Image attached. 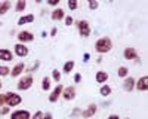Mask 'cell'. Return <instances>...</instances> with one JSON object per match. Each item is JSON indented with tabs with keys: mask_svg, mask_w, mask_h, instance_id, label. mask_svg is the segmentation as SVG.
Returning <instances> with one entry per match:
<instances>
[{
	"mask_svg": "<svg viewBox=\"0 0 148 119\" xmlns=\"http://www.w3.org/2000/svg\"><path fill=\"white\" fill-rule=\"evenodd\" d=\"M25 6H27L25 0H18L16 5H15V10H16V12H22L24 9H25Z\"/></svg>",
	"mask_w": 148,
	"mask_h": 119,
	"instance_id": "cell-24",
	"label": "cell"
},
{
	"mask_svg": "<svg viewBox=\"0 0 148 119\" xmlns=\"http://www.w3.org/2000/svg\"><path fill=\"white\" fill-rule=\"evenodd\" d=\"M95 80L98 82V83H104L108 80V73L107 71H104V70H99V71H96V75H95Z\"/></svg>",
	"mask_w": 148,
	"mask_h": 119,
	"instance_id": "cell-17",
	"label": "cell"
},
{
	"mask_svg": "<svg viewBox=\"0 0 148 119\" xmlns=\"http://www.w3.org/2000/svg\"><path fill=\"white\" fill-rule=\"evenodd\" d=\"M88 6H89V9H98L99 3H98V2H95V0H90V2L88 3Z\"/></svg>",
	"mask_w": 148,
	"mask_h": 119,
	"instance_id": "cell-27",
	"label": "cell"
},
{
	"mask_svg": "<svg viewBox=\"0 0 148 119\" xmlns=\"http://www.w3.org/2000/svg\"><path fill=\"white\" fill-rule=\"evenodd\" d=\"M47 5H51V6H58V5H59V0H49Z\"/></svg>",
	"mask_w": 148,
	"mask_h": 119,
	"instance_id": "cell-32",
	"label": "cell"
},
{
	"mask_svg": "<svg viewBox=\"0 0 148 119\" xmlns=\"http://www.w3.org/2000/svg\"><path fill=\"white\" fill-rule=\"evenodd\" d=\"M135 88H136L138 91H147L148 89V77L147 76H142V77H139V80L138 82H135Z\"/></svg>",
	"mask_w": 148,
	"mask_h": 119,
	"instance_id": "cell-12",
	"label": "cell"
},
{
	"mask_svg": "<svg viewBox=\"0 0 148 119\" xmlns=\"http://www.w3.org/2000/svg\"><path fill=\"white\" fill-rule=\"evenodd\" d=\"M43 119H52V115L51 113H46V115H43Z\"/></svg>",
	"mask_w": 148,
	"mask_h": 119,
	"instance_id": "cell-38",
	"label": "cell"
},
{
	"mask_svg": "<svg viewBox=\"0 0 148 119\" xmlns=\"http://www.w3.org/2000/svg\"><path fill=\"white\" fill-rule=\"evenodd\" d=\"M52 79H53L56 83L61 82V71H59L58 68H53V70H52Z\"/></svg>",
	"mask_w": 148,
	"mask_h": 119,
	"instance_id": "cell-25",
	"label": "cell"
},
{
	"mask_svg": "<svg viewBox=\"0 0 148 119\" xmlns=\"http://www.w3.org/2000/svg\"><path fill=\"white\" fill-rule=\"evenodd\" d=\"M16 37H18V43H27V42H33L34 40V34L31 33V31H27V30H24V31H19L18 33V36H16Z\"/></svg>",
	"mask_w": 148,
	"mask_h": 119,
	"instance_id": "cell-5",
	"label": "cell"
},
{
	"mask_svg": "<svg viewBox=\"0 0 148 119\" xmlns=\"http://www.w3.org/2000/svg\"><path fill=\"white\" fill-rule=\"evenodd\" d=\"M14 52H15V55H18L19 58L27 57V55H28V48H27L25 45H22V43H16V45L14 46Z\"/></svg>",
	"mask_w": 148,
	"mask_h": 119,
	"instance_id": "cell-9",
	"label": "cell"
},
{
	"mask_svg": "<svg viewBox=\"0 0 148 119\" xmlns=\"http://www.w3.org/2000/svg\"><path fill=\"white\" fill-rule=\"evenodd\" d=\"M74 82H76V83H80V82H82V75H80V73L74 75Z\"/></svg>",
	"mask_w": 148,
	"mask_h": 119,
	"instance_id": "cell-31",
	"label": "cell"
},
{
	"mask_svg": "<svg viewBox=\"0 0 148 119\" xmlns=\"http://www.w3.org/2000/svg\"><path fill=\"white\" fill-rule=\"evenodd\" d=\"M113 49V42H111L110 37L104 36V37H99L95 42V51L98 54H107Z\"/></svg>",
	"mask_w": 148,
	"mask_h": 119,
	"instance_id": "cell-1",
	"label": "cell"
},
{
	"mask_svg": "<svg viewBox=\"0 0 148 119\" xmlns=\"http://www.w3.org/2000/svg\"><path fill=\"white\" fill-rule=\"evenodd\" d=\"M31 115L28 110H15L10 113V119H30Z\"/></svg>",
	"mask_w": 148,
	"mask_h": 119,
	"instance_id": "cell-11",
	"label": "cell"
},
{
	"mask_svg": "<svg viewBox=\"0 0 148 119\" xmlns=\"http://www.w3.org/2000/svg\"><path fill=\"white\" fill-rule=\"evenodd\" d=\"M133 88H135V79L130 77V76H127L125 80H123V89L127 91V92H130Z\"/></svg>",
	"mask_w": 148,
	"mask_h": 119,
	"instance_id": "cell-16",
	"label": "cell"
},
{
	"mask_svg": "<svg viewBox=\"0 0 148 119\" xmlns=\"http://www.w3.org/2000/svg\"><path fill=\"white\" fill-rule=\"evenodd\" d=\"M5 100H6V98H5V94H0V107L5 104Z\"/></svg>",
	"mask_w": 148,
	"mask_h": 119,
	"instance_id": "cell-33",
	"label": "cell"
},
{
	"mask_svg": "<svg viewBox=\"0 0 148 119\" xmlns=\"http://www.w3.org/2000/svg\"><path fill=\"white\" fill-rule=\"evenodd\" d=\"M5 104H8V107H16L22 103V97L21 95H18L16 92H6L5 94Z\"/></svg>",
	"mask_w": 148,
	"mask_h": 119,
	"instance_id": "cell-2",
	"label": "cell"
},
{
	"mask_svg": "<svg viewBox=\"0 0 148 119\" xmlns=\"http://www.w3.org/2000/svg\"><path fill=\"white\" fill-rule=\"evenodd\" d=\"M61 97H62L64 100H67V101L74 100V98H76V88H74L73 85H71V86H65V88L62 89Z\"/></svg>",
	"mask_w": 148,
	"mask_h": 119,
	"instance_id": "cell-6",
	"label": "cell"
},
{
	"mask_svg": "<svg viewBox=\"0 0 148 119\" xmlns=\"http://www.w3.org/2000/svg\"><path fill=\"white\" fill-rule=\"evenodd\" d=\"M123 57L126 59H135V61H139V55L136 52L135 48H126L125 51H123Z\"/></svg>",
	"mask_w": 148,
	"mask_h": 119,
	"instance_id": "cell-8",
	"label": "cell"
},
{
	"mask_svg": "<svg viewBox=\"0 0 148 119\" xmlns=\"http://www.w3.org/2000/svg\"><path fill=\"white\" fill-rule=\"evenodd\" d=\"M126 119H129V118H126Z\"/></svg>",
	"mask_w": 148,
	"mask_h": 119,
	"instance_id": "cell-40",
	"label": "cell"
},
{
	"mask_svg": "<svg viewBox=\"0 0 148 119\" xmlns=\"http://www.w3.org/2000/svg\"><path fill=\"white\" fill-rule=\"evenodd\" d=\"M2 86H3V83H2V82H0V89H2Z\"/></svg>",
	"mask_w": 148,
	"mask_h": 119,
	"instance_id": "cell-39",
	"label": "cell"
},
{
	"mask_svg": "<svg viewBox=\"0 0 148 119\" xmlns=\"http://www.w3.org/2000/svg\"><path fill=\"white\" fill-rule=\"evenodd\" d=\"M62 89H64V86L61 85V83H58L56 88H53L52 92H51V95H49V101H51V103H56L58 98L61 97V94H62Z\"/></svg>",
	"mask_w": 148,
	"mask_h": 119,
	"instance_id": "cell-7",
	"label": "cell"
},
{
	"mask_svg": "<svg viewBox=\"0 0 148 119\" xmlns=\"http://www.w3.org/2000/svg\"><path fill=\"white\" fill-rule=\"evenodd\" d=\"M12 59H14V52L2 48V49H0V61H9L10 63Z\"/></svg>",
	"mask_w": 148,
	"mask_h": 119,
	"instance_id": "cell-13",
	"label": "cell"
},
{
	"mask_svg": "<svg viewBox=\"0 0 148 119\" xmlns=\"http://www.w3.org/2000/svg\"><path fill=\"white\" fill-rule=\"evenodd\" d=\"M30 119H43V112L37 110V112L33 115V118H30Z\"/></svg>",
	"mask_w": 148,
	"mask_h": 119,
	"instance_id": "cell-30",
	"label": "cell"
},
{
	"mask_svg": "<svg viewBox=\"0 0 148 119\" xmlns=\"http://www.w3.org/2000/svg\"><path fill=\"white\" fill-rule=\"evenodd\" d=\"M51 18H52L53 21H59V19L65 18V12H64V9H61V8L53 9V10L51 12Z\"/></svg>",
	"mask_w": 148,
	"mask_h": 119,
	"instance_id": "cell-15",
	"label": "cell"
},
{
	"mask_svg": "<svg viewBox=\"0 0 148 119\" xmlns=\"http://www.w3.org/2000/svg\"><path fill=\"white\" fill-rule=\"evenodd\" d=\"M42 89L43 91H49V89H51V77H47V76L43 77V80H42Z\"/></svg>",
	"mask_w": 148,
	"mask_h": 119,
	"instance_id": "cell-23",
	"label": "cell"
},
{
	"mask_svg": "<svg viewBox=\"0 0 148 119\" xmlns=\"http://www.w3.org/2000/svg\"><path fill=\"white\" fill-rule=\"evenodd\" d=\"M64 21H65V26H67V27L73 26V22H74L73 17H70V15H68V17H65V18H64Z\"/></svg>",
	"mask_w": 148,
	"mask_h": 119,
	"instance_id": "cell-28",
	"label": "cell"
},
{
	"mask_svg": "<svg viewBox=\"0 0 148 119\" xmlns=\"http://www.w3.org/2000/svg\"><path fill=\"white\" fill-rule=\"evenodd\" d=\"M56 33H58V28H56V27H53V28L51 30V36H52V37H55Z\"/></svg>",
	"mask_w": 148,
	"mask_h": 119,
	"instance_id": "cell-35",
	"label": "cell"
},
{
	"mask_svg": "<svg viewBox=\"0 0 148 119\" xmlns=\"http://www.w3.org/2000/svg\"><path fill=\"white\" fill-rule=\"evenodd\" d=\"M74 66H76V63H74L73 59H70V61H67V63L64 64V67H62V71H64L65 75H68V73H71V71H73Z\"/></svg>",
	"mask_w": 148,
	"mask_h": 119,
	"instance_id": "cell-20",
	"label": "cell"
},
{
	"mask_svg": "<svg viewBox=\"0 0 148 119\" xmlns=\"http://www.w3.org/2000/svg\"><path fill=\"white\" fill-rule=\"evenodd\" d=\"M83 58H84L83 61L86 63V61H89V58H90V55H89V54H84V57H83Z\"/></svg>",
	"mask_w": 148,
	"mask_h": 119,
	"instance_id": "cell-37",
	"label": "cell"
},
{
	"mask_svg": "<svg viewBox=\"0 0 148 119\" xmlns=\"http://www.w3.org/2000/svg\"><path fill=\"white\" fill-rule=\"evenodd\" d=\"M10 8H12V2H10V0H3V2H0V17L5 15L6 12H9Z\"/></svg>",
	"mask_w": 148,
	"mask_h": 119,
	"instance_id": "cell-18",
	"label": "cell"
},
{
	"mask_svg": "<svg viewBox=\"0 0 148 119\" xmlns=\"http://www.w3.org/2000/svg\"><path fill=\"white\" fill-rule=\"evenodd\" d=\"M77 6H79V3H77V2H74V0H70V2H68V8H70L71 10L77 9Z\"/></svg>",
	"mask_w": 148,
	"mask_h": 119,
	"instance_id": "cell-29",
	"label": "cell"
},
{
	"mask_svg": "<svg viewBox=\"0 0 148 119\" xmlns=\"http://www.w3.org/2000/svg\"><path fill=\"white\" fill-rule=\"evenodd\" d=\"M99 94H101V95H104V97H108V95L111 94V88H110V85L104 83V85L99 88Z\"/></svg>",
	"mask_w": 148,
	"mask_h": 119,
	"instance_id": "cell-22",
	"label": "cell"
},
{
	"mask_svg": "<svg viewBox=\"0 0 148 119\" xmlns=\"http://www.w3.org/2000/svg\"><path fill=\"white\" fill-rule=\"evenodd\" d=\"M117 75H119L120 77H123V79H126V77H127V75H129V68H127V67H125V66H120V67H119V70H117Z\"/></svg>",
	"mask_w": 148,
	"mask_h": 119,
	"instance_id": "cell-21",
	"label": "cell"
},
{
	"mask_svg": "<svg viewBox=\"0 0 148 119\" xmlns=\"http://www.w3.org/2000/svg\"><path fill=\"white\" fill-rule=\"evenodd\" d=\"M9 73H10L9 67H6V66H0V76H2V77H6V76H9Z\"/></svg>",
	"mask_w": 148,
	"mask_h": 119,
	"instance_id": "cell-26",
	"label": "cell"
},
{
	"mask_svg": "<svg viewBox=\"0 0 148 119\" xmlns=\"http://www.w3.org/2000/svg\"><path fill=\"white\" fill-rule=\"evenodd\" d=\"M33 82H34V79H33V76H31V75L22 76V77L19 79V82L16 83V88H18L19 91H27V89H30V88H31Z\"/></svg>",
	"mask_w": 148,
	"mask_h": 119,
	"instance_id": "cell-4",
	"label": "cell"
},
{
	"mask_svg": "<svg viewBox=\"0 0 148 119\" xmlns=\"http://www.w3.org/2000/svg\"><path fill=\"white\" fill-rule=\"evenodd\" d=\"M9 109H10V107H3V109L0 110V113H2V115H6V113H9Z\"/></svg>",
	"mask_w": 148,
	"mask_h": 119,
	"instance_id": "cell-34",
	"label": "cell"
},
{
	"mask_svg": "<svg viewBox=\"0 0 148 119\" xmlns=\"http://www.w3.org/2000/svg\"><path fill=\"white\" fill-rule=\"evenodd\" d=\"M24 70H25V64H24V63H18L14 68L10 70V76L12 77H18V76H21V73Z\"/></svg>",
	"mask_w": 148,
	"mask_h": 119,
	"instance_id": "cell-14",
	"label": "cell"
},
{
	"mask_svg": "<svg viewBox=\"0 0 148 119\" xmlns=\"http://www.w3.org/2000/svg\"><path fill=\"white\" fill-rule=\"evenodd\" d=\"M34 21V15L33 14H28V15H24L18 19V26H25V24H31Z\"/></svg>",
	"mask_w": 148,
	"mask_h": 119,
	"instance_id": "cell-19",
	"label": "cell"
},
{
	"mask_svg": "<svg viewBox=\"0 0 148 119\" xmlns=\"http://www.w3.org/2000/svg\"><path fill=\"white\" fill-rule=\"evenodd\" d=\"M77 24V30H79V33H80V36L82 37H89L90 36V24L86 21V19H80V21H77L76 22Z\"/></svg>",
	"mask_w": 148,
	"mask_h": 119,
	"instance_id": "cell-3",
	"label": "cell"
},
{
	"mask_svg": "<svg viewBox=\"0 0 148 119\" xmlns=\"http://www.w3.org/2000/svg\"><path fill=\"white\" fill-rule=\"evenodd\" d=\"M107 119H120V116L119 115H110Z\"/></svg>",
	"mask_w": 148,
	"mask_h": 119,
	"instance_id": "cell-36",
	"label": "cell"
},
{
	"mask_svg": "<svg viewBox=\"0 0 148 119\" xmlns=\"http://www.w3.org/2000/svg\"><path fill=\"white\" fill-rule=\"evenodd\" d=\"M96 110H98V106H96V104H90V106H88V107H86V109L82 112V116H83L84 119H92L93 115L96 113Z\"/></svg>",
	"mask_w": 148,
	"mask_h": 119,
	"instance_id": "cell-10",
	"label": "cell"
}]
</instances>
